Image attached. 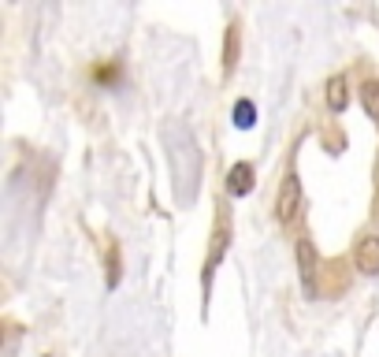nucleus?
Here are the masks:
<instances>
[{"label":"nucleus","mask_w":379,"mask_h":357,"mask_svg":"<svg viewBox=\"0 0 379 357\" xmlns=\"http://www.w3.org/2000/svg\"><path fill=\"white\" fill-rule=\"evenodd\" d=\"M253 175H257V171H253V164L238 160V164L227 171V193H230V198H245V193L253 190V183H257Z\"/></svg>","instance_id":"423d86ee"},{"label":"nucleus","mask_w":379,"mask_h":357,"mask_svg":"<svg viewBox=\"0 0 379 357\" xmlns=\"http://www.w3.org/2000/svg\"><path fill=\"white\" fill-rule=\"evenodd\" d=\"M227 242H230V223H227V213H220L216 220V235H212V250L205 257V272H201V290H205V309H208V290H212V275H216L223 253H227Z\"/></svg>","instance_id":"f03ea898"},{"label":"nucleus","mask_w":379,"mask_h":357,"mask_svg":"<svg viewBox=\"0 0 379 357\" xmlns=\"http://www.w3.org/2000/svg\"><path fill=\"white\" fill-rule=\"evenodd\" d=\"M253 123H257V105L250 101V97H242V101L235 105V127L238 131H250Z\"/></svg>","instance_id":"1a4fd4ad"},{"label":"nucleus","mask_w":379,"mask_h":357,"mask_svg":"<svg viewBox=\"0 0 379 357\" xmlns=\"http://www.w3.org/2000/svg\"><path fill=\"white\" fill-rule=\"evenodd\" d=\"M238 53H242V34H238V23H230L227 26V38H223V75L235 71Z\"/></svg>","instance_id":"0eeeda50"},{"label":"nucleus","mask_w":379,"mask_h":357,"mask_svg":"<svg viewBox=\"0 0 379 357\" xmlns=\"http://www.w3.org/2000/svg\"><path fill=\"white\" fill-rule=\"evenodd\" d=\"M301 213V183H298V175H287L283 178V186H279V201H275V216L283 227H290L294 220H298Z\"/></svg>","instance_id":"20e7f679"},{"label":"nucleus","mask_w":379,"mask_h":357,"mask_svg":"<svg viewBox=\"0 0 379 357\" xmlns=\"http://www.w3.org/2000/svg\"><path fill=\"white\" fill-rule=\"evenodd\" d=\"M294 257H298V275H301L305 294L316 298L320 294V283H316V275H320V253H316V246H312V238L301 235L298 246H294Z\"/></svg>","instance_id":"7ed1b4c3"},{"label":"nucleus","mask_w":379,"mask_h":357,"mask_svg":"<svg viewBox=\"0 0 379 357\" xmlns=\"http://www.w3.org/2000/svg\"><path fill=\"white\" fill-rule=\"evenodd\" d=\"M346 105H350V90H346V78L335 75L331 82H327V108H331V112H342Z\"/></svg>","instance_id":"6e6552de"},{"label":"nucleus","mask_w":379,"mask_h":357,"mask_svg":"<svg viewBox=\"0 0 379 357\" xmlns=\"http://www.w3.org/2000/svg\"><path fill=\"white\" fill-rule=\"evenodd\" d=\"M115 71H119V68H101V71H97V78H101V82H108V78H112Z\"/></svg>","instance_id":"f8f14e48"},{"label":"nucleus","mask_w":379,"mask_h":357,"mask_svg":"<svg viewBox=\"0 0 379 357\" xmlns=\"http://www.w3.org/2000/svg\"><path fill=\"white\" fill-rule=\"evenodd\" d=\"M361 101H365V112H368V116L379 119V82H375V78L361 86Z\"/></svg>","instance_id":"9d476101"},{"label":"nucleus","mask_w":379,"mask_h":357,"mask_svg":"<svg viewBox=\"0 0 379 357\" xmlns=\"http://www.w3.org/2000/svg\"><path fill=\"white\" fill-rule=\"evenodd\" d=\"M353 265L365 275H379V238L375 235H365L353 246Z\"/></svg>","instance_id":"39448f33"},{"label":"nucleus","mask_w":379,"mask_h":357,"mask_svg":"<svg viewBox=\"0 0 379 357\" xmlns=\"http://www.w3.org/2000/svg\"><path fill=\"white\" fill-rule=\"evenodd\" d=\"M375 201H379V164H375Z\"/></svg>","instance_id":"ddd939ff"},{"label":"nucleus","mask_w":379,"mask_h":357,"mask_svg":"<svg viewBox=\"0 0 379 357\" xmlns=\"http://www.w3.org/2000/svg\"><path fill=\"white\" fill-rule=\"evenodd\" d=\"M119 275H123L119 246H108V290H115V287H119Z\"/></svg>","instance_id":"9b49d317"},{"label":"nucleus","mask_w":379,"mask_h":357,"mask_svg":"<svg viewBox=\"0 0 379 357\" xmlns=\"http://www.w3.org/2000/svg\"><path fill=\"white\" fill-rule=\"evenodd\" d=\"M164 138H168V153H171L175 198H178V205H190L197 198V186H201V149H197L186 123H168Z\"/></svg>","instance_id":"f257e3e1"}]
</instances>
